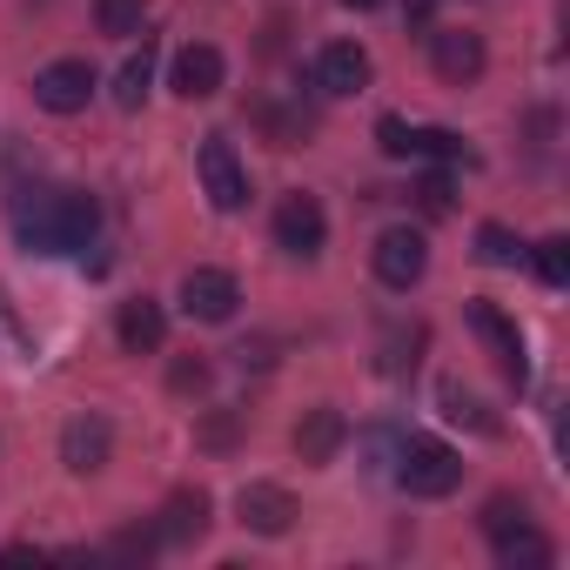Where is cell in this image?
<instances>
[{"label": "cell", "mask_w": 570, "mask_h": 570, "mask_svg": "<svg viewBox=\"0 0 570 570\" xmlns=\"http://www.w3.org/2000/svg\"><path fill=\"white\" fill-rule=\"evenodd\" d=\"M95 228H101V208L81 188H21L14 195V235L35 255H81L95 242Z\"/></svg>", "instance_id": "obj_1"}, {"label": "cell", "mask_w": 570, "mask_h": 570, "mask_svg": "<svg viewBox=\"0 0 570 570\" xmlns=\"http://www.w3.org/2000/svg\"><path fill=\"white\" fill-rule=\"evenodd\" d=\"M396 483H403L410 497H450V490L463 483V456H456L450 443H436V436H410V443L396 450Z\"/></svg>", "instance_id": "obj_2"}, {"label": "cell", "mask_w": 570, "mask_h": 570, "mask_svg": "<svg viewBox=\"0 0 570 570\" xmlns=\"http://www.w3.org/2000/svg\"><path fill=\"white\" fill-rule=\"evenodd\" d=\"M195 168H202V188H208V202H215L222 215H242V208H248V168H242V155H235L228 135H208V141L195 148Z\"/></svg>", "instance_id": "obj_3"}, {"label": "cell", "mask_w": 570, "mask_h": 570, "mask_svg": "<svg viewBox=\"0 0 570 570\" xmlns=\"http://www.w3.org/2000/svg\"><path fill=\"white\" fill-rule=\"evenodd\" d=\"M430 268V242L416 228H383L376 235V282L383 289H416Z\"/></svg>", "instance_id": "obj_4"}, {"label": "cell", "mask_w": 570, "mask_h": 570, "mask_svg": "<svg viewBox=\"0 0 570 570\" xmlns=\"http://www.w3.org/2000/svg\"><path fill=\"white\" fill-rule=\"evenodd\" d=\"M181 309L195 323H228L242 309V289H235V275L228 268H188L181 275Z\"/></svg>", "instance_id": "obj_5"}, {"label": "cell", "mask_w": 570, "mask_h": 570, "mask_svg": "<svg viewBox=\"0 0 570 570\" xmlns=\"http://www.w3.org/2000/svg\"><path fill=\"white\" fill-rule=\"evenodd\" d=\"M323 235H330V215H323L316 195H282V208H275V242H282V248L309 262V255L323 248Z\"/></svg>", "instance_id": "obj_6"}, {"label": "cell", "mask_w": 570, "mask_h": 570, "mask_svg": "<svg viewBox=\"0 0 570 570\" xmlns=\"http://www.w3.org/2000/svg\"><path fill=\"white\" fill-rule=\"evenodd\" d=\"M88 95H95V68H88V61H48V68L35 75V101H41L48 115H81Z\"/></svg>", "instance_id": "obj_7"}, {"label": "cell", "mask_w": 570, "mask_h": 570, "mask_svg": "<svg viewBox=\"0 0 570 570\" xmlns=\"http://www.w3.org/2000/svg\"><path fill=\"white\" fill-rule=\"evenodd\" d=\"M222 48H208V41H188L181 55H175V68H168V88L181 95V101H208V95H222Z\"/></svg>", "instance_id": "obj_8"}, {"label": "cell", "mask_w": 570, "mask_h": 570, "mask_svg": "<svg viewBox=\"0 0 570 570\" xmlns=\"http://www.w3.org/2000/svg\"><path fill=\"white\" fill-rule=\"evenodd\" d=\"M235 510H242V523H248L255 537H282V530L296 523V497L282 490V483H242Z\"/></svg>", "instance_id": "obj_9"}, {"label": "cell", "mask_w": 570, "mask_h": 570, "mask_svg": "<svg viewBox=\"0 0 570 570\" xmlns=\"http://www.w3.org/2000/svg\"><path fill=\"white\" fill-rule=\"evenodd\" d=\"M316 88L323 95H363L370 88V48L363 41H330L316 55Z\"/></svg>", "instance_id": "obj_10"}, {"label": "cell", "mask_w": 570, "mask_h": 570, "mask_svg": "<svg viewBox=\"0 0 570 570\" xmlns=\"http://www.w3.org/2000/svg\"><path fill=\"white\" fill-rule=\"evenodd\" d=\"M470 330L497 350V363H503V376L510 383H523L530 376V356H523V336H517V323L497 309V303H470Z\"/></svg>", "instance_id": "obj_11"}, {"label": "cell", "mask_w": 570, "mask_h": 570, "mask_svg": "<svg viewBox=\"0 0 570 570\" xmlns=\"http://www.w3.org/2000/svg\"><path fill=\"white\" fill-rule=\"evenodd\" d=\"M430 61H436V75H443L450 88H463V81L483 75V41L463 35V28H436V35H430Z\"/></svg>", "instance_id": "obj_12"}, {"label": "cell", "mask_w": 570, "mask_h": 570, "mask_svg": "<svg viewBox=\"0 0 570 570\" xmlns=\"http://www.w3.org/2000/svg\"><path fill=\"white\" fill-rule=\"evenodd\" d=\"M115 336H121V350H128V356H155V350L168 343V316H161V303H155V296H135V303H121V316H115Z\"/></svg>", "instance_id": "obj_13"}, {"label": "cell", "mask_w": 570, "mask_h": 570, "mask_svg": "<svg viewBox=\"0 0 570 570\" xmlns=\"http://www.w3.org/2000/svg\"><path fill=\"white\" fill-rule=\"evenodd\" d=\"M108 450H115V436H108L101 416H75V423L61 430V463H68L75 476H95V470L108 463Z\"/></svg>", "instance_id": "obj_14"}, {"label": "cell", "mask_w": 570, "mask_h": 570, "mask_svg": "<svg viewBox=\"0 0 570 570\" xmlns=\"http://www.w3.org/2000/svg\"><path fill=\"white\" fill-rule=\"evenodd\" d=\"M343 436H350V423H343V410H309L303 423H296V456L303 463H330L336 450H343Z\"/></svg>", "instance_id": "obj_15"}, {"label": "cell", "mask_w": 570, "mask_h": 570, "mask_svg": "<svg viewBox=\"0 0 570 570\" xmlns=\"http://www.w3.org/2000/svg\"><path fill=\"white\" fill-rule=\"evenodd\" d=\"M202 530H208V497L202 490H175L168 510H161V523H155V537L161 543H195Z\"/></svg>", "instance_id": "obj_16"}, {"label": "cell", "mask_w": 570, "mask_h": 570, "mask_svg": "<svg viewBox=\"0 0 570 570\" xmlns=\"http://www.w3.org/2000/svg\"><path fill=\"white\" fill-rule=\"evenodd\" d=\"M497 557H503V570H543L550 563V543L530 523H517L510 537H497Z\"/></svg>", "instance_id": "obj_17"}, {"label": "cell", "mask_w": 570, "mask_h": 570, "mask_svg": "<svg viewBox=\"0 0 570 570\" xmlns=\"http://www.w3.org/2000/svg\"><path fill=\"white\" fill-rule=\"evenodd\" d=\"M148 81H155V48L141 41V55H128V61H121V75H115V101H121V108H141Z\"/></svg>", "instance_id": "obj_18"}, {"label": "cell", "mask_w": 570, "mask_h": 570, "mask_svg": "<svg viewBox=\"0 0 570 570\" xmlns=\"http://www.w3.org/2000/svg\"><path fill=\"white\" fill-rule=\"evenodd\" d=\"M141 14H148V0H95V28L115 35V41L141 35Z\"/></svg>", "instance_id": "obj_19"}, {"label": "cell", "mask_w": 570, "mask_h": 570, "mask_svg": "<svg viewBox=\"0 0 570 570\" xmlns=\"http://www.w3.org/2000/svg\"><path fill=\"white\" fill-rule=\"evenodd\" d=\"M476 255H483L490 268H517V262H523V242H517L503 222H483V228H476Z\"/></svg>", "instance_id": "obj_20"}, {"label": "cell", "mask_w": 570, "mask_h": 570, "mask_svg": "<svg viewBox=\"0 0 570 570\" xmlns=\"http://www.w3.org/2000/svg\"><path fill=\"white\" fill-rule=\"evenodd\" d=\"M443 416H456V423H470V430H483V436H497V416L463 390V383H443Z\"/></svg>", "instance_id": "obj_21"}, {"label": "cell", "mask_w": 570, "mask_h": 570, "mask_svg": "<svg viewBox=\"0 0 570 570\" xmlns=\"http://www.w3.org/2000/svg\"><path fill=\"white\" fill-rule=\"evenodd\" d=\"M410 155H430V161H463V135H450V128H410Z\"/></svg>", "instance_id": "obj_22"}, {"label": "cell", "mask_w": 570, "mask_h": 570, "mask_svg": "<svg viewBox=\"0 0 570 570\" xmlns=\"http://www.w3.org/2000/svg\"><path fill=\"white\" fill-rule=\"evenodd\" d=\"M537 275L550 282V289H563V282H570V242L563 235H543L537 242Z\"/></svg>", "instance_id": "obj_23"}, {"label": "cell", "mask_w": 570, "mask_h": 570, "mask_svg": "<svg viewBox=\"0 0 570 570\" xmlns=\"http://www.w3.org/2000/svg\"><path fill=\"white\" fill-rule=\"evenodd\" d=\"M416 208H423V215H450V208H456V181H450L443 168L423 175V181H416Z\"/></svg>", "instance_id": "obj_24"}, {"label": "cell", "mask_w": 570, "mask_h": 570, "mask_svg": "<svg viewBox=\"0 0 570 570\" xmlns=\"http://www.w3.org/2000/svg\"><path fill=\"white\" fill-rule=\"evenodd\" d=\"M517 523H530L517 497H490V503H483V537H490V543H497V537H510Z\"/></svg>", "instance_id": "obj_25"}, {"label": "cell", "mask_w": 570, "mask_h": 570, "mask_svg": "<svg viewBox=\"0 0 570 570\" xmlns=\"http://www.w3.org/2000/svg\"><path fill=\"white\" fill-rule=\"evenodd\" d=\"M168 390H175V396H202V390H208V363H202V356H181V363L168 370Z\"/></svg>", "instance_id": "obj_26"}, {"label": "cell", "mask_w": 570, "mask_h": 570, "mask_svg": "<svg viewBox=\"0 0 570 570\" xmlns=\"http://www.w3.org/2000/svg\"><path fill=\"white\" fill-rule=\"evenodd\" d=\"M376 148H383L390 161H410V128H403L396 115H383V121H376Z\"/></svg>", "instance_id": "obj_27"}, {"label": "cell", "mask_w": 570, "mask_h": 570, "mask_svg": "<svg viewBox=\"0 0 570 570\" xmlns=\"http://www.w3.org/2000/svg\"><path fill=\"white\" fill-rule=\"evenodd\" d=\"M155 543H161L155 530H121V537H115V557H148Z\"/></svg>", "instance_id": "obj_28"}, {"label": "cell", "mask_w": 570, "mask_h": 570, "mask_svg": "<svg viewBox=\"0 0 570 570\" xmlns=\"http://www.w3.org/2000/svg\"><path fill=\"white\" fill-rule=\"evenodd\" d=\"M202 443H208V450L235 443V416H215V423H202Z\"/></svg>", "instance_id": "obj_29"}, {"label": "cell", "mask_w": 570, "mask_h": 570, "mask_svg": "<svg viewBox=\"0 0 570 570\" xmlns=\"http://www.w3.org/2000/svg\"><path fill=\"white\" fill-rule=\"evenodd\" d=\"M343 8H356V14H370V8H383V0H343Z\"/></svg>", "instance_id": "obj_30"}]
</instances>
